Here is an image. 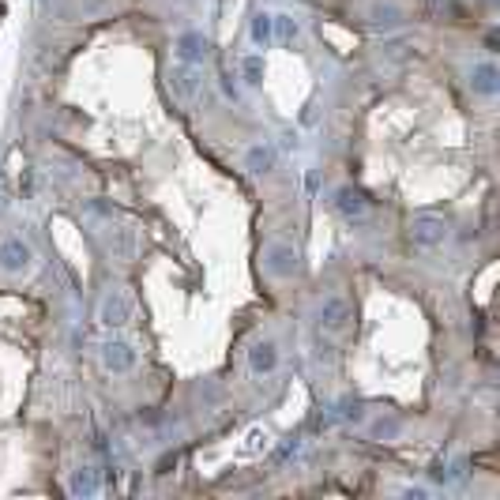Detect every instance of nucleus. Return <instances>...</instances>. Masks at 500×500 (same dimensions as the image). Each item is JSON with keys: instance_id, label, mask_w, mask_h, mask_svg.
Wrapping results in <instances>:
<instances>
[{"instance_id": "obj_1", "label": "nucleus", "mask_w": 500, "mask_h": 500, "mask_svg": "<svg viewBox=\"0 0 500 500\" xmlns=\"http://www.w3.org/2000/svg\"><path fill=\"white\" fill-rule=\"evenodd\" d=\"M410 237H414V245L422 248H437L448 241V222L437 219V215H417L414 222H410Z\"/></svg>"}, {"instance_id": "obj_2", "label": "nucleus", "mask_w": 500, "mask_h": 500, "mask_svg": "<svg viewBox=\"0 0 500 500\" xmlns=\"http://www.w3.org/2000/svg\"><path fill=\"white\" fill-rule=\"evenodd\" d=\"M98 320H102L106 327H124L128 320H132V301H128L124 290H109V294L102 297Z\"/></svg>"}, {"instance_id": "obj_3", "label": "nucleus", "mask_w": 500, "mask_h": 500, "mask_svg": "<svg viewBox=\"0 0 500 500\" xmlns=\"http://www.w3.org/2000/svg\"><path fill=\"white\" fill-rule=\"evenodd\" d=\"M316 320H320V327H324V331H343V327L354 320V309H350V301H346V297H327V301L320 305Z\"/></svg>"}, {"instance_id": "obj_4", "label": "nucleus", "mask_w": 500, "mask_h": 500, "mask_svg": "<svg viewBox=\"0 0 500 500\" xmlns=\"http://www.w3.org/2000/svg\"><path fill=\"white\" fill-rule=\"evenodd\" d=\"M0 268L8 271V275H19V271H27L30 268V248L23 245V241H4L0 245Z\"/></svg>"}, {"instance_id": "obj_5", "label": "nucleus", "mask_w": 500, "mask_h": 500, "mask_svg": "<svg viewBox=\"0 0 500 500\" xmlns=\"http://www.w3.org/2000/svg\"><path fill=\"white\" fill-rule=\"evenodd\" d=\"M335 207H338V215L350 219V222H361L369 215V199H365V192H358V188H343L338 199H335Z\"/></svg>"}, {"instance_id": "obj_6", "label": "nucleus", "mask_w": 500, "mask_h": 500, "mask_svg": "<svg viewBox=\"0 0 500 500\" xmlns=\"http://www.w3.org/2000/svg\"><path fill=\"white\" fill-rule=\"evenodd\" d=\"M102 365L113 369V373H128L135 365V350L128 343H106L102 346Z\"/></svg>"}, {"instance_id": "obj_7", "label": "nucleus", "mask_w": 500, "mask_h": 500, "mask_svg": "<svg viewBox=\"0 0 500 500\" xmlns=\"http://www.w3.org/2000/svg\"><path fill=\"white\" fill-rule=\"evenodd\" d=\"M177 56H181L184 64H204L207 61V38L196 34V30L181 34V38H177Z\"/></svg>"}, {"instance_id": "obj_8", "label": "nucleus", "mask_w": 500, "mask_h": 500, "mask_svg": "<svg viewBox=\"0 0 500 500\" xmlns=\"http://www.w3.org/2000/svg\"><path fill=\"white\" fill-rule=\"evenodd\" d=\"M268 271L271 275H294L297 271V248L294 245H271L268 248Z\"/></svg>"}, {"instance_id": "obj_9", "label": "nucleus", "mask_w": 500, "mask_h": 500, "mask_svg": "<svg viewBox=\"0 0 500 500\" xmlns=\"http://www.w3.org/2000/svg\"><path fill=\"white\" fill-rule=\"evenodd\" d=\"M248 365H252V373H271V369L279 365L275 343H256L252 350H248Z\"/></svg>"}, {"instance_id": "obj_10", "label": "nucleus", "mask_w": 500, "mask_h": 500, "mask_svg": "<svg viewBox=\"0 0 500 500\" xmlns=\"http://www.w3.org/2000/svg\"><path fill=\"white\" fill-rule=\"evenodd\" d=\"M68 489H72V497H94L98 493V474H94L91 466H79V470L72 474Z\"/></svg>"}, {"instance_id": "obj_11", "label": "nucleus", "mask_w": 500, "mask_h": 500, "mask_svg": "<svg viewBox=\"0 0 500 500\" xmlns=\"http://www.w3.org/2000/svg\"><path fill=\"white\" fill-rule=\"evenodd\" d=\"M470 87L478 94H493L497 91V64H478L470 72Z\"/></svg>"}, {"instance_id": "obj_12", "label": "nucleus", "mask_w": 500, "mask_h": 500, "mask_svg": "<svg viewBox=\"0 0 500 500\" xmlns=\"http://www.w3.org/2000/svg\"><path fill=\"white\" fill-rule=\"evenodd\" d=\"M245 166L252 169V173H268V169L275 166V151H271V147H263V143H260V147H252V151L245 155Z\"/></svg>"}, {"instance_id": "obj_13", "label": "nucleus", "mask_w": 500, "mask_h": 500, "mask_svg": "<svg viewBox=\"0 0 500 500\" xmlns=\"http://www.w3.org/2000/svg\"><path fill=\"white\" fill-rule=\"evenodd\" d=\"M173 87H177L181 94H196V87H199L196 64H181V68H177V76H173Z\"/></svg>"}, {"instance_id": "obj_14", "label": "nucleus", "mask_w": 500, "mask_h": 500, "mask_svg": "<svg viewBox=\"0 0 500 500\" xmlns=\"http://www.w3.org/2000/svg\"><path fill=\"white\" fill-rule=\"evenodd\" d=\"M252 38H256V42H263V45L271 42V15H256V23H252Z\"/></svg>"}, {"instance_id": "obj_15", "label": "nucleus", "mask_w": 500, "mask_h": 500, "mask_svg": "<svg viewBox=\"0 0 500 500\" xmlns=\"http://www.w3.org/2000/svg\"><path fill=\"white\" fill-rule=\"evenodd\" d=\"M117 256H132V248H135V237H132V230H117Z\"/></svg>"}, {"instance_id": "obj_16", "label": "nucleus", "mask_w": 500, "mask_h": 500, "mask_svg": "<svg viewBox=\"0 0 500 500\" xmlns=\"http://www.w3.org/2000/svg\"><path fill=\"white\" fill-rule=\"evenodd\" d=\"M245 76H248V83H260V76H263V61H260V56H248V61H245Z\"/></svg>"}, {"instance_id": "obj_17", "label": "nucleus", "mask_w": 500, "mask_h": 500, "mask_svg": "<svg viewBox=\"0 0 500 500\" xmlns=\"http://www.w3.org/2000/svg\"><path fill=\"white\" fill-rule=\"evenodd\" d=\"M275 23H279V38H282V42H294V38H297V23L286 19V15H282V19H275Z\"/></svg>"}, {"instance_id": "obj_18", "label": "nucleus", "mask_w": 500, "mask_h": 500, "mask_svg": "<svg viewBox=\"0 0 500 500\" xmlns=\"http://www.w3.org/2000/svg\"><path fill=\"white\" fill-rule=\"evenodd\" d=\"M373 15H376V23H395V8H373Z\"/></svg>"}, {"instance_id": "obj_19", "label": "nucleus", "mask_w": 500, "mask_h": 500, "mask_svg": "<svg viewBox=\"0 0 500 500\" xmlns=\"http://www.w3.org/2000/svg\"><path fill=\"white\" fill-rule=\"evenodd\" d=\"M169 466H177V455H166V459H162V463H158V474H166V470H169Z\"/></svg>"}]
</instances>
